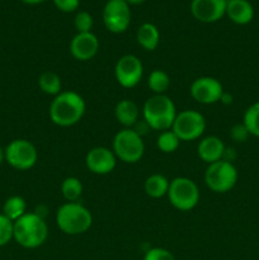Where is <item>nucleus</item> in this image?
Wrapping results in <instances>:
<instances>
[{
    "label": "nucleus",
    "instance_id": "obj_1",
    "mask_svg": "<svg viewBox=\"0 0 259 260\" xmlns=\"http://www.w3.org/2000/svg\"><path fill=\"white\" fill-rule=\"evenodd\" d=\"M86 104L76 91H61L51 102L48 114L56 126L71 127L79 123L85 114Z\"/></svg>",
    "mask_w": 259,
    "mask_h": 260
},
{
    "label": "nucleus",
    "instance_id": "obj_2",
    "mask_svg": "<svg viewBox=\"0 0 259 260\" xmlns=\"http://www.w3.org/2000/svg\"><path fill=\"white\" fill-rule=\"evenodd\" d=\"M48 236V228L40 213L27 212L14 222L13 239L25 249L40 248Z\"/></svg>",
    "mask_w": 259,
    "mask_h": 260
},
{
    "label": "nucleus",
    "instance_id": "obj_3",
    "mask_svg": "<svg viewBox=\"0 0 259 260\" xmlns=\"http://www.w3.org/2000/svg\"><path fill=\"white\" fill-rule=\"evenodd\" d=\"M142 117L150 128L161 132L172 129L177 117L174 102L165 94H154L144 103Z\"/></svg>",
    "mask_w": 259,
    "mask_h": 260
},
{
    "label": "nucleus",
    "instance_id": "obj_4",
    "mask_svg": "<svg viewBox=\"0 0 259 260\" xmlns=\"http://www.w3.org/2000/svg\"><path fill=\"white\" fill-rule=\"evenodd\" d=\"M56 223L66 235H81L93 225L91 212L79 202H66L56 212Z\"/></svg>",
    "mask_w": 259,
    "mask_h": 260
},
{
    "label": "nucleus",
    "instance_id": "obj_5",
    "mask_svg": "<svg viewBox=\"0 0 259 260\" xmlns=\"http://www.w3.org/2000/svg\"><path fill=\"white\" fill-rule=\"evenodd\" d=\"M112 146L117 159L127 164H135L144 156L145 144L142 137L132 128H123L117 132Z\"/></svg>",
    "mask_w": 259,
    "mask_h": 260
},
{
    "label": "nucleus",
    "instance_id": "obj_6",
    "mask_svg": "<svg viewBox=\"0 0 259 260\" xmlns=\"http://www.w3.org/2000/svg\"><path fill=\"white\" fill-rule=\"evenodd\" d=\"M168 198L174 208L179 211H192L200 202V189L195 180L178 177L170 182Z\"/></svg>",
    "mask_w": 259,
    "mask_h": 260
},
{
    "label": "nucleus",
    "instance_id": "obj_7",
    "mask_svg": "<svg viewBox=\"0 0 259 260\" xmlns=\"http://www.w3.org/2000/svg\"><path fill=\"white\" fill-rule=\"evenodd\" d=\"M238 177V170L233 162L218 160L208 164L205 173V182L212 192L226 193L235 187Z\"/></svg>",
    "mask_w": 259,
    "mask_h": 260
},
{
    "label": "nucleus",
    "instance_id": "obj_8",
    "mask_svg": "<svg viewBox=\"0 0 259 260\" xmlns=\"http://www.w3.org/2000/svg\"><path fill=\"white\" fill-rule=\"evenodd\" d=\"M172 129L180 141H193L200 139L205 132L206 119L200 112L185 109L177 113Z\"/></svg>",
    "mask_w": 259,
    "mask_h": 260
},
{
    "label": "nucleus",
    "instance_id": "obj_9",
    "mask_svg": "<svg viewBox=\"0 0 259 260\" xmlns=\"http://www.w3.org/2000/svg\"><path fill=\"white\" fill-rule=\"evenodd\" d=\"M4 152L8 164L17 170L30 169L38 160V151L36 146L24 139L13 140Z\"/></svg>",
    "mask_w": 259,
    "mask_h": 260
},
{
    "label": "nucleus",
    "instance_id": "obj_10",
    "mask_svg": "<svg viewBox=\"0 0 259 260\" xmlns=\"http://www.w3.org/2000/svg\"><path fill=\"white\" fill-rule=\"evenodd\" d=\"M144 75V65L135 55H123L114 66V76L122 88H135Z\"/></svg>",
    "mask_w": 259,
    "mask_h": 260
},
{
    "label": "nucleus",
    "instance_id": "obj_11",
    "mask_svg": "<svg viewBox=\"0 0 259 260\" xmlns=\"http://www.w3.org/2000/svg\"><path fill=\"white\" fill-rule=\"evenodd\" d=\"M131 22L130 5L124 0H108L103 9V23L112 33H122Z\"/></svg>",
    "mask_w": 259,
    "mask_h": 260
},
{
    "label": "nucleus",
    "instance_id": "obj_12",
    "mask_svg": "<svg viewBox=\"0 0 259 260\" xmlns=\"http://www.w3.org/2000/svg\"><path fill=\"white\" fill-rule=\"evenodd\" d=\"M190 95L201 104H215L220 102L223 94V86L216 78L201 76L190 84Z\"/></svg>",
    "mask_w": 259,
    "mask_h": 260
},
{
    "label": "nucleus",
    "instance_id": "obj_13",
    "mask_svg": "<svg viewBox=\"0 0 259 260\" xmlns=\"http://www.w3.org/2000/svg\"><path fill=\"white\" fill-rule=\"evenodd\" d=\"M86 168L93 174L106 175L114 170L117 165V156L113 150H109L104 146H96L89 150L85 156Z\"/></svg>",
    "mask_w": 259,
    "mask_h": 260
},
{
    "label": "nucleus",
    "instance_id": "obj_14",
    "mask_svg": "<svg viewBox=\"0 0 259 260\" xmlns=\"http://www.w3.org/2000/svg\"><path fill=\"white\" fill-rule=\"evenodd\" d=\"M228 0H192L190 12L193 17L203 23H213L226 14Z\"/></svg>",
    "mask_w": 259,
    "mask_h": 260
},
{
    "label": "nucleus",
    "instance_id": "obj_15",
    "mask_svg": "<svg viewBox=\"0 0 259 260\" xmlns=\"http://www.w3.org/2000/svg\"><path fill=\"white\" fill-rule=\"evenodd\" d=\"M99 40L94 33H78L70 42V52L75 60L89 61L98 53Z\"/></svg>",
    "mask_w": 259,
    "mask_h": 260
},
{
    "label": "nucleus",
    "instance_id": "obj_16",
    "mask_svg": "<svg viewBox=\"0 0 259 260\" xmlns=\"http://www.w3.org/2000/svg\"><path fill=\"white\" fill-rule=\"evenodd\" d=\"M226 146L221 139L217 136H207L200 141L197 146V154L202 161L207 164L222 160L223 154H225Z\"/></svg>",
    "mask_w": 259,
    "mask_h": 260
},
{
    "label": "nucleus",
    "instance_id": "obj_17",
    "mask_svg": "<svg viewBox=\"0 0 259 260\" xmlns=\"http://www.w3.org/2000/svg\"><path fill=\"white\" fill-rule=\"evenodd\" d=\"M226 14L236 24H248L253 20L254 9L248 0H228Z\"/></svg>",
    "mask_w": 259,
    "mask_h": 260
},
{
    "label": "nucleus",
    "instance_id": "obj_18",
    "mask_svg": "<svg viewBox=\"0 0 259 260\" xmlns=\"http://www.w3.org/2000/svg\"><path fill=\"white\" fill-rule=\"evenodd\" d=\"M114 116L117 121L124 126V128H132L139 121L140 109L134 101L122 99L114 108Z\"/></svg>",
    "mask_w": 259,
    "mask_h": 260
},
{
    "label": "nucleus",
    "instance_id": "obj_19",
    "mask_svg": "<svg viewBox=\"0 0 259 260\" xmlns=\"http://www.w3.org/2000/svg\"><path fill=\"white\" fill-rule=\"evenodd\" d=\"M136 38L142 48H145L146 51H154L156 50L160 42L159 29L152 23H144L137 29Z\"/></svg>",
    "mask_w": 259,
    "mask_h": 260
},
{
    "label": "nucleus",
    "instance_id": "obj_20",
    "mask_svg": "<svg viewBox=\"0 0 259 260\" xmlns=\"http://www.w3.org/2000/svg\"><path fill=\"white\" fill-rule=\"evenodd\" d=\"M170 182L167 177L161 174H152L145 180L144 189L149 197L161 198L168 194Z\"/></svg>",
    "mask_w": 259,
    "mask_h": 260
},
{
    "label": "nucleus",
    "instance_id": "obj_21",
    "mask_svg": "<svg viewBox=\"0 0 259 260\" xmlns=\"http://www.w3.org/2000/svg\"><path fill=\"white\" fill-rule=\"evenodd\" d=\"M25 210H27V203L19 196H13V197L8 198L5 201L4 206H3V215L7 216L10 221L15 222L19 220L23 215H25Z\"/></svg>",
    "mask_w": 259,
    "mask_h": 260
},
{
    "label": "nucleus",
    "instance_id": "obj_22",
    "mask_svg": "<svg viewBox=\"0 0 259 260\" xmlns=\"http://www.w3.org/2000/svg\"><path fill=\"white\" fill-rule=\"evenodd\" d=\"M40 89L47 95L56 96L61 93V79L53 71H45L38 79Z\"/></svg>",
    "mask_w": 259,
    "mask_h": 260
},
{
    "label": "nucleus",
    "instance_id": "obj_23",
    "mask_svg": "<svg viewBox=\"0 0 259 260\" xmlns=\"http://www.w3.org/2000/svg\"><path fill=\"white\" fill-rule=\"evenodd\" d=\"M147 85L154 94H165L170 86V78L165 71L155 69L147 78Z\"/></svg>",
    "mask_w": 259,
    "mask_h": 260
},
{
    "label": "nucleus",
    "instance_id": "obj_24",
    "mask_svg": "<svg viewBox=\"0 0 259 260\" xmlns=\"http://www.w3.org/2000/svg\"><path fill=\"white\" fill-rule=\"evenodd\" d=\"M61 193L68 202H78L83 194V184L80 179L75 177H69L63 179L61 184Z\"/></svg>",
    "mask_w": 259,
    "mask_h": 260
},
{
    "label": "nucleus",
    "instance_id": "obj_25",
    "mask_svg": "<svg viewBox=\"0 0 259 260\" xmlns=\"http://www.w3.org/2000/svg\"><path fill=\"white\" fill-rule=\"evenodd\" d=\"M180 140L177 135L173 132V129L160 132L156 139V146L164 154H172L179 147Z\"/></svg>",
    "mask_w": 259,
    "mask_h": 260
},
{
    "label": "nucleus",
    "instance_id": "obj_26",
    "mask_svg": "<svg viewBox=\"0 0 259 260\" xmlns=\"http://www.w3.org/2000/svg\"><path fill=\"white\" fill-rule=\"evenodd\" d=\"M243 123L251 136H255L259 139V102L251 104L246 109L245 113H244Z\"/></svg>",
    "mask_w": 259,
    "mask_h": 260
},
{
    "label": "nucleus",
    "instance_id": "obj_27",
    "mask_svg": "<svg viewBox=\"0 0 259 260\" xmlns=\"http://www.w3.org/2000/svg\"><path fill=\"white\" fill-rule=\"evenodd\" d=\"M13 234H14V222L0 213V248L7 245L12 240Z\"/></svg>",
    "mask_w": 259,
    "mask_h": 260
},
{
    "label": "nucleus",
    "instance_id": "obj_28",
    "mask_svg": "<svg viewBox=\"0 0 259 260\" xmlns=\"http://www.w3.org/2000/svg\"><path fill=\"white\" fill-rule=\"evenodd\" d=\"M93 17L88 12H79L74 19V25L78 33L91 32L93 28Z\"/></svg>",
    "mask_w": 259,
    "mask_h": 260
},
{
    "label": "nucleus",
    "instance_id": "obj_29",
    "mask_svg": "<svg viewBox=\"0 0 259 260\" xmlns=\"http://www.w3.org/2000/svg\"><path fill=\"white\" fill-rule=\"evenodd\" d=\"M144 260H175V258L167 249L151 248L145 253Z\"/></svg>",
    "mask_w": 259,
    "mask_h": 260
},
{
    "label": "nucleus",
    "instance_id": "obj_30",
    "mask_svg": "<svg viewBox=\"0 0 259 260\" xmlns=\"http://www.w3.org/2000/svg\"><path fill=\"white\" fill-rule=\"evenodd\" d=\"M230 136L234 141L245 142L246 140H248V137L250 136V134H249V131L246 129V127L244 126V123H240V124H235V126L231 128Z\"/></svg>",
    "mask_w": 259,
    "mask_h": 260
},
{
    "label": "nucleus",
    "instance_id": "obj_31",
    "mask_svg": "<svg viewBox=\"0 0 259 260\" xmlns=\"http://www.w3.org/2000/svg\"><path fill=\"white\" fill-rule=\"evenodd\" d=\"M53 4L61 12L71 13L78 9L79 4H80V0H53Z\"/></svg>",
    "mask_w": 259,
    "mask_h": 260
},
{
    "label": "nucleus",
    "instance_id": "obj_32",
    "mask_svg": "<svg viewBox=\"0 0 259 260\" xmlns=\"http://www.w3.org/2000/svg\"><path fill=\"white\" fill-rule=\"evenodd\" d=\"M220 102H222L223 104H230V103H233V96H231L230 94H228V93H225V91H223V94H222V96H221Z\"/></svg>",
    "mask_w": 259,
    "mask_h": 260
},
{
    "label": "nucleus",
    "instance_id": "obj_33",
    "mask_svg": "<svg viewBox=\"0 0 259 260\" xmlns=\"http://www.w3.org/2000/svg\"><path fill=\"white\" fill-rule=\"evenodd\" d=\"M124 2H126L128 5H139V4H142L145 0H124Z\"/></svg>",
    "mask_w": 259,
    "mask_h": 260
},
{
    "label": "nucleus",
    "instance_id": "obj_34",
    "mask_svg": "<svg viewBox=\"0 0 259 260\" xmlns=\"http://www.w3.org/2000/svg\"><path fill=\"white\" fill-rule=\"evenodd\" d=\"M25 4H40V3L45 2V0H22Z\"/></svg>",
    "mask_w": 259,
    "mask_h": 260
},
{
    "label": "nucleus",
    "instance_id": "obj_35",
    "mask_svg": "<svg viewBox=\"0 0 259 260\" xmlns=\"http://www.w3.org/2000/svg\"><path fill=\"white\" fill-rule=\"evenodd\" d=\"M4 160H5V152H4V150L0 147V165L3 164V161H4Z\"/></svg>",
    "mask_w": 259,
    "mask_h": 260
}]
</instances>
